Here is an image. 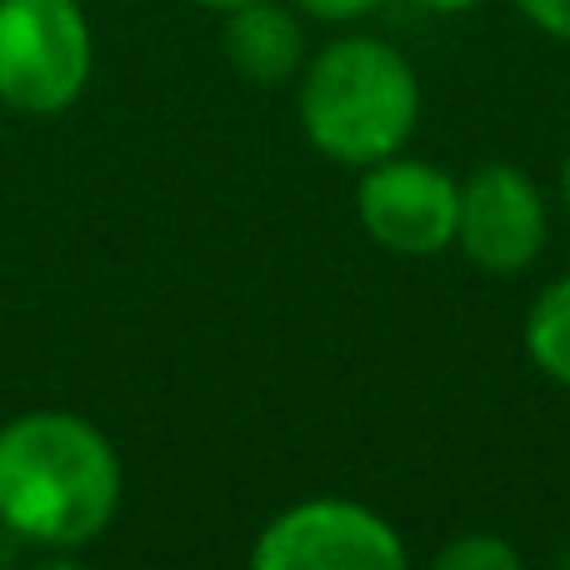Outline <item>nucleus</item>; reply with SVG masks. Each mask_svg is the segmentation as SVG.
Returning <instances> with one entry per match:
<instances>
[{
    "label": "nucleus",
    "instance_id": "39448f33",
    "mask_svg": "<svg viewBox=\"0 0 570 570\" xmlns=\"http://www.w3.org/2000/svg\"><path fill=\"white\" fill-rule=\"evenodd\" d=\"M355 216L381 250L405 261H431L455 246L461 186L431 160H405L395 150V156L365 166L361 186H355Z\"/></svg>",
    "mask_w": 570,
    "mask_h": 570
},
{
    "label": "nucleus",
    "instance_id": "f03ea898",
    "mask_svg": "<svg viewBox=\"0 0 570 570\" xmlns=\"http://www.w3.org/2000/svg\"><path fill=\"white\" fill-rule=\"evenodd\" d=\"M301 130L335 166H375L411 140L421 120L415 66L375 36H345L301 66Z\"/></svg>",
    "mask_w": 570,
    "mask_h": 570
},
{
    "label": "nucleus",
    "instance_id": "6e6552de",
    "mask_svg": "<svg viewBox=\"0 0 570 570\" xmlns=\"http://www.w3.org/2000/svg\"><path fill=\"white\" fill-rule=\"evenodd\" d=\"M525 355L535 371L570 391V276L551 281L525 315Z\"/></svg>",
    "mask_w": 570,
    "mask_h": 570
},
{
    "label": "nucleus",
    "instance_id": "ddd939ff",
    "mask_svg": "<svg viewBox=\"0 0 570 570\" xmlns=\"http://www.w3.org/2000/svg\"><path fill=\"white\" fill-rule=\"evenodd\" d=\"M425 10H441V16H455V10H471V6H481V0H421Z\"/></svg>",
    "mask_w": 570,
    "mask_h": 570
},
{
    "label": "nucleus",
    "instance_id": "f257e3e1",
    "mask_svg": "<svg viewBox=\"0 0 570 570\" xmlns=\"http://www.w3.org/2000/svg\"><path fill=\"white\" fill-rule=\"evenodd\" d=\"M126 495L120 451L76 411H20L0 425V525L26 551H86Z\"/></svg>",
    "mask_w": 570,
    "mask_h": 570
},
{
    "label": "nucleus",
    "instance_id": "9d476101",
    "mask_svg": "<svg viewBox=\"0 0 570 570\" xmlns=\"http://www.w3.org/2000/svg\"><path fill=\"white\" fill-rule=\"evenodd\" d=\"M515 10H521L535 30H546V36L570 46V0H515Z\"/></svg>",
    "mask_w": 570,
    "mask_h": 570
},
{
    "label": "nucleus",
    "instance_id": "20e7f679",
    "mask_svg": "<svg viewBox=\"0 0 570 570\" xmlns=\"http://www.w3.org/2000/svg\"><path fill=\"white\" fill-rule=\"evenodd\" d=\"M256 570H401L405 541L361 501L315 495L285 505L250 546Z\"/></svg>",
    "mask_w": 570,
    "mask_h": 570
},
{
    "label": "nucleus",
    "instance_id": "2eb2a0df",
    "mask_svg": "<svg viewBox=\"0 0 570 570\" xmlns=\"http://www.w3.org/2000/svg\"><path fill=\"white\" fill-rule=\"evenodd\" d=\"M561 200H566V210H570V156H566V166H561Z\"/></svg>",
    "mask_w": 570,
    "mask_h": 570
},
{
    "label": "nucleus",
    "instance_id": "f8f14e48",
    "mask_svg": "<svg viewBox=\"0 0 570 570\" xmlns=\"http://www.w3.org/2000/svg\"><path fill=\"white\" fill-rule=\"evenodd\" d=\"M20 556H26V541H20L16 531H6V525H0V570H10Z\"/></svg>",
    "mask_w": 570,
    "mask_h": 570
},
{
    "label": "nucleus",
    "instance_id": "7ed1b4c3",
    "mask_svg": "<svg viewBox=\"0 0 570 570\" xmlns=\"http://www.w3.org/2000/svg\"><path fill=\"white\" fill-rule=\"evenodd\" d=\"M96 30L80 0H0V106L60 116L90 86Z\"/></svg>",
    "mask_w": 570,
    "mask_h": 570
},
{
    "label": "nucleus",
    "instance_id": "0eeeda50",
    "mask_svg": "<svg viewBox=\"0 0 570 570\" xmlns=\"http://www.w3.org/2000/svg\"><path fill=\"white\" fill-rule=\"evenodd\" d=\"M226 60L256 86H281L305 66V30L291 6L246 0L226 10Z\"/></svg>",
    "mask_w": 570,
    "mask_h": 570
},
{
    "label": "nucleus",
    "instance_id": "1a4fd4ad",
    "mask_svg": "<svg viewBox=\"0 0 570 570\" xmlns=\"http://www.w3.org/2000/svg\"><path fill=\"white\" fill-rule=\"evenodd\" d=\"M435 570H521V551L495 531H465L435 551Z\"/></svg>",
    "mask_w": 570,
    "mask_h": 570
},
{
    "label": "nucleus",
    "instance_id": "423d86ee",
    "mask_svg": "<svg viewBox=\"0 0 570 570\" xmlns=\"http://www.w3.org/2000/svg\"><path fill=\"white\" fill-rule=\"evenodd\" d=\"M455 246L485 276H521L546 250V200L511 160H485L461 180Z\"/></svg>",
    "mask_w": 570,
    "mask_h": 570
},
{
    "label": "nucleus",
    "instance_id": "9b49d317",
    "mask_svg": "<svg viewBox=\"0 0 570 570\" xmlns=\"http://www.w3.org/2000/svg\"><path fill=\"white\" fill-rule=\"evenodd\" d=\"M385 0H295V10H305L311 20H331V26H351V20L371 16Z\"/></svg>",
    "mask_w": 570,
    "mask_h": 570
},
{
    "label": "nucleus",
    "instance_id": "4468645a",
    "mask_svg": "<svg viewBox=\"0 0 570 570\" xmlns=\"http://www.w3.org/2000/svg\"><path fill=\"white\" fill-rule=\"evenodd\" d=\"M196 6H206V10H220V16H226V10L246 6V0H196Z\"/></svg>",
    "mask_w": 570,
    "mask_h": 570
}]
</instances>
